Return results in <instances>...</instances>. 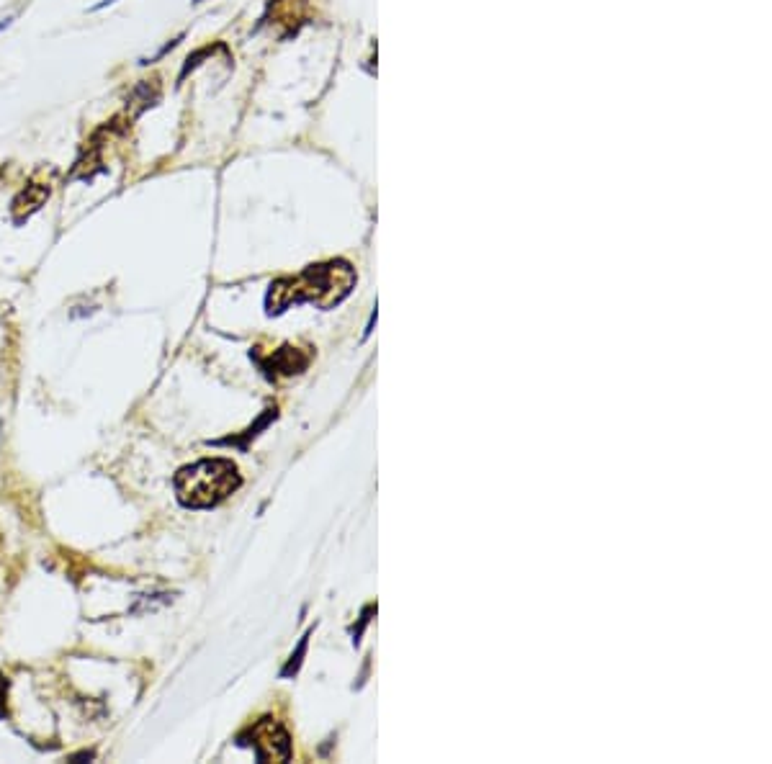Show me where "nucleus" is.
<instances>
[{"label": "nucleus", "instance_id": "nucleus-1", "mask_svg": "<svg viewBox=\"0 0 772 764\" xmlns=\"http://www.w3.org/2000/svg\"><path fill=\"white\" fill-rule=\"evenodd\" d=\"M356 283V273L345 260H330L304 268L294 278H278L266 296L268 314H281L291 304L312 301L320 309H332L345 299Z\"/></svg>", "mask_w": 772, "mask_h": 764}, {"label": "nucleus", "instance_id": "nucleus-8", "mask_svg": "<svg viewBox=\"0 0 772 764\" xmlns=\"http://www.w3.org/2000/svg\"><path fill=\"white\" fill-rule=\"evenodd\" d=\"M8 24H11V19H6V21H3V24H0V29H6Z\"/></svg>", "mask_w": 772, "mask_h": 764}, {"label": "nucleus", "instance_id": "nucleus-6", "mask_svg": "<svg viewBox=\"0 0 772 764\" xmlns=\"http://www.w3.org/2000/svg\"><path fill=\"white\" fill-rule=\"evenodd\" d=\"M307 638H309V636H304V638H302V646H299V651H296V654H294V656H291V662H289V667H286V669H284V677H289V674H291V672H296V667H299V662H302V656H304V649H307Z\"/></svg>", "mask_w": 772, "mask_h": 764}, {"label": "nucleus", "instance_id": "nucleus-7", "mask_svg": "<svg viewBox=\"0 0 772 764\" xmlns=\"http://www.w3.org/2000/svg\"><path fill=\"white\" fill-rule=\"evenodd\" d=\"M6 690H8V680H3V674H0V716L6 713Z\"/></svg>", "mask_w": 772, "mask_h": 764}, {"label": "nucleus", "instance_id": "nucleus-9", "mask_svg": "<svg viewBox=\"0 0 772 764\" xmlns=\"http://www.w3.org/2000/svg\"><path fill=\"white\" fill-rule=\"evenodd\" d=\"M196 3H201V0H196Z\"/></svg>", "mask_w": 772, "mask_h": 764}, {"label": "nucleus", "instance_id": "nucleus-4", "mask_svg": "<svg viewBox=\"0 0 772 764\" xmlns=\"http://www.w3.org/2000/svg\"><path fill=\"white\" fill-rule=\"evenodd\" d=\"M260 368L268 373V376H294V373H302L304 368H307L309 363V355L302 353L299 348H291V345H284L281 350H276V353L268 358V361H263V358H258Z\"/></svg>", "mask_w": 772, "mask_h": 764}, {"label": "nucleus", "instance_id": "nucleus-3", "mask_svg": "<svg viewBox=\"0 0 772 764\" xmlns=\"http://www.w3.org/2000/svg\"><path fill=\"white\" fill-rule=\"evenodd\" d=\"M250 744L255 746L260 762H286L291 757V739L284 731L281 723L273 718H260L253 728H250Z\"/></svg>", "mask_w": 772, "mask_h": 764}, {"label": "nucleus", "instance_id": "nucleus-5", "mask_svg": "<svg viewBox=\"0 0 772 764\" xmlns=\"http://www.w3.org/2000/svg\"><path fill=\"white\" fill-rule=\"evenodd\" d=\"M47 199H49V188L42 186V183H31V186H26L24 191L13 199V206H11L13 219H16V222H24L29 214L42 209V204Z\"/></svg>", "mask_w": 772, "mask_h": 764}, {"label": "nucleus", "instance_id": "nucleus-2", "mask_svg": "<svg viewBox=\"0 0 772 764\" xmlns=\"http://www.w3.org/2000/svg\"><path fill=\"white\" fill-rule=\"evenodd\" d=\"M242 484L237 466L227 458H206L175 474V494L183 507L204 510L224 502Z\"/></svg>", "mask_w": 772, "mask_h": 764}]
</instances>
